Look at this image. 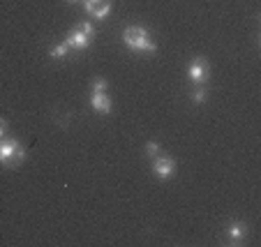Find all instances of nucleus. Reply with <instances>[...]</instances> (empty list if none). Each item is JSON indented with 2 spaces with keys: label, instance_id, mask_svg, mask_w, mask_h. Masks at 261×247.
Segmentation results:
<instances>
[{
  "label": "nucleus",
  "instance_id": "f257e3e1",
  "mask_svg": "<svg viewBox=\"0 0 261 247\" xmlns=\"http://www.w3.org/2000/svg\"><path fill=\"white\" fill-rule=\"evenodd\" d=\"M123 42L127 49L132 51H141V53H155V42L150 40V35H148L146 28L141 25H127L123 30Z\"/></svg>",
  "mask_w": 261,
  "mask_h": 247
},
{
  "label": "nucleus",
  "instance_id": "f03ea898",
  "mask_svg": "<svg viewBox=\"0 0 261 247\" xmlns=\"http://www.w3.org/2000/svg\"><path fill=\"white\" fill-rule=\"evenodd\" d=\"M23 159H25V150L16 139H12V136L0 139V164H5V167H19Z\"/></svg>",
  "mask_w": 261,
  "mask_h": 247
},
{
  "label": "nucleus",
  "instance_id": "7ed1b4c3",
  "mask_svg": "<svg viewBox=\"0 0 261 247\" xmlns=\"http://www.w3.org/2000/svg\"><path fill=\"white\" fill-rule=\"evenodd\" d=\"M153 173L160 180H169L176 173V159L169 157V155H158L153 157Z\"/></svg>",
  "mask_w": 261,
  "mask_h": 247
},
{
  "label": "nucleus",
  "instance_id": "20e7f679",
  "mask_svg": "<svg viewBox=\"0 0 261 247\" xmlns=\"http://www.w3.org/2000/svg\"><path fill=\"white\" fill-rule=\"evenodd\" d=\"M208 72H211V67H208L206 60L197 58V60H192V63H190V67H188V79L192 81L194 86H197V84H206V81H208Z\"/></svg>",
  "mask_w": 261,
  "mask_h": 247
},
{
  "label": "nucleus",
  "instance_id": "39448f33",
  "mask_svg": "<svg viewBox=\"0 0 261 247\" xmlns=\"http://www.w3.org/2000/svg\"><path fill=\"white\" fill-rule=\"evenodd\" d=\"M90 42H93V40H90L88 35H84V33H81L79 28H72L67 35H65V44H67L69 49H76V51H81V49H88V46H90Z\"/></svg>",
  "mask_w": 261,
  "mask_h": 247
},
{
  "label": "nucleus",
  "instance_id": "423d86ee",
  "mask_svg": "<svg viewBox=\"0 0 261 247\" xmlns=\"http://www.w3.org/2000/svg\"><path fill=\"white\" fill-rule=\"evenodd\" d=\"M90 106H93V111L107 116L114 109V102H111V97L107 93H90Z\"/></svg>",
  "mask_w": 261,
  "mask_h": 247
},
{
  "label": "nucleus",
  "instance_id": "0eeeda50",
  "mask_svg": "<svg viewBox=\"0 0 261 247\" xmlns=\"http://www.w3.org/2000/svg\"><path fill=\"white\" fill-rule=\"evenodd\" d=\"M227 238H229V242H231V245H241V242L247 238V224L233 219V222L229 224V229H227Z\"/></svg>",
  "mask_w": 261,
  "mask_h": 247
},
{
  "label": "nucleus",
  "instance_id": "6e6552de",
  "mask_svg": "<svg viewBox=\"0 0 261 247\" xmlns=\"http://www.w3.org/2000/svg\"><path fill=\"white\" fill-rule=\"evenodd\" d=\"M109 10H111V3H109V0H99L97 5L93 7L90 16H93V19H104V16L109 14Z\"/></svg>",
  "mask_w": 261,
  "mask_h": 247
},
{
  "label": "nucleus",
  "instance_id": "1a4fd4ad",
  "mask_svg": "<svg viewBox=\"0 0 261 247\" xmlns=\"http://www.w3.org/2000/svg\"><path fill=\"white\" fill-rule=\"evenodd\" d=\"M67 53H69V46L65 44V42H60V44L51 46V51H49V56H51L54 60H65V58H67Z\"/></svg>",
  "mask_w": 261,
  "mask_h": 247
},
{
  "label": "nucleus",
  "instance_id": "9d476101",
  "mask_svg": "<svg viewBox=\"0 0 261 247\" xmlns=\"http://www.w3.org/2000/svg\"><path fill=\"white\" fill-rule=\"evenodd\" d=\"M206 99H208V88H206V84H197V86H194V90H192V102L203 104Z\"/></svg>",
  "mask_w": 261,
  "mask_h": 247
},
{
  "label": "nucleus",
  "instance_id": "9b49d317",
  "mask_svg": "<svg viewBox=\"0 0 261 247\" xmlns=\"http://www.w3.org/2000/svg\"><path fill=\"white\" fill-rule=\"evenodd\" d=\"M107 88H109V84H107V79H102V76L90 81V93H107Z\"/></svg>",
  "mask_w": 261,
  "mask_h": 247
},
{
  "label": "nucleus",
  "instance_id": "f8f14e48",
  "mask_svg": "<svg viewBox=\"0 0 261 247\" xmlns=\"http://www.w3.org/2000/svg\"><path fill=\"white\" fill-rule=\"evenodd\" d=\"M76 28H79L81 33H84V35H88L90 40H93V37H95V25L90 23V21H81V23L76 25Z\"/></svg>",
  "mask_w": 261,
  "mask_h": 247
},
{
  "label": "nucleus",
  "instance_id": "ddd939ff",
  "mask_svg": "<svg viewBox=\"0 0 261 247\" xmlns=\"http://www.w3.org/2000/svg\"><path fill=\"white\" fill-rule=\"evenodd\" d=\"M146 155L148 157H158L160 155V144L158 141H148L146 144Z\"/></svg>",
  "mask_w": 261,
  "mask_h": 247
},
{
  "label": "nucleus",
  "instance_id": "4468645a",
  "mask_svg": "<svg viewBox=\"0 0 261 247\" xmlns=\"http://www.w3.org/2000/svg\"><path fill=\"white\" fill-rule=\"evenodd\" d=\"M99 0H84V10H86V14H90V12H93V7L97 5Z\"/></svg>",
  "mask_w": 261,
  "mask_h": 247
},
{
  "label": "nucleus",
  "instance_id": "2eb2a0df",
  "mask_svg": "<svg viewBox=\"0 0 261 247\" xmlns=\"http://www.w3.org/2000/svg\"><path fill=\"white\" fill-rule=\"evenodd\" d=\"M5 136H7V120L0 118V139H5Z\"/></svg>",
  "mask_w": 261,
  "mask_h": 247
},
{
  "label": "nucleus",
  "instance_id": "dca6fc26",
  "mask_svg": "<svg viewBox=\"0 0 261 247\" xmlns=\"http://www.w3.org/2000/svg\"><path fill=\"white\" fill-rule=\"evenodd\" d=\"M67 3H74V0H67Z\"/></svg>",
  "mask_w": 261,
  "mask_h": 247
}]
</instances>
